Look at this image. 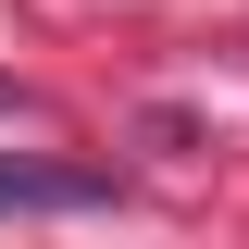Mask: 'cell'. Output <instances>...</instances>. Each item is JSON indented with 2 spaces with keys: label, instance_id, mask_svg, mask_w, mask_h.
<instances>
[{
  "label": "cell",
  "instance_id": "1",
  "mask_svg": "<svg viewBox=\"0 0 249 249\" xmlns=\"http://www.w3.org/2000/svg\"><path fill=\"white\" fill-rule=\"evenodd\" d=\"M13 212H112V175H75V162L0 150V224H13Z\"/></svg>",
  "mask_w": 249,
  "mask_h": 249
}]
</instances>
